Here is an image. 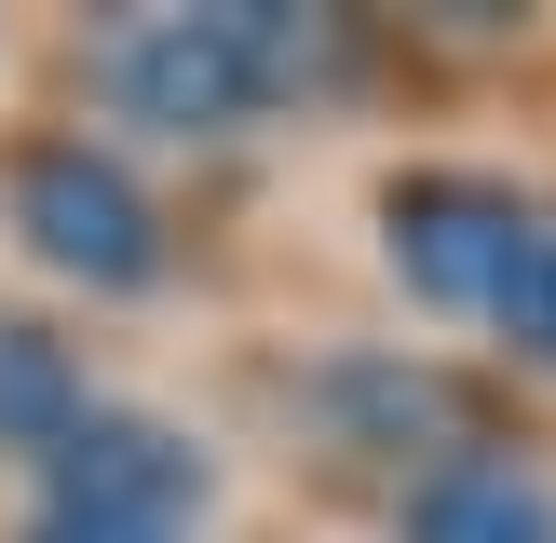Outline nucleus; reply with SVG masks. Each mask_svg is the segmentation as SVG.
<instances>
[{"label":"nucleus","instance_id":"obj_1","mask_svg":"<svg viewBox=\"0 0 556 543\" xmlns=\"http://www.w3.org/2000/svg\"><path fill=\"white\" fill-rule=\"evenodd\" d=\"M353 68L340 14H286V0H204V14H136L109 41V96L163 136H244L271 109L326 96Z\"/></svg>","mask_w":556,"mask_h":543},{"label":"nucleus","instance_id":"obj_2","mask_svg":"<svg viewBox=\"0 0 556 543\" xmlns=\"http://www.w3.org/2000/svg\"><path fill=\"white\" fill-rule=\"evenodd\" d=\"M380 231H394V272L434 299V313H503L516 272L543 258L556 217H530L503 177H394V204H380Z\"/></svg>","mask_w":556,"mask_h":543},{"label":"nucleus","instance_id":"obj_3","mask_svg":"<svg viewBox=\"0 0 556 543\" xmlns=\"http://www.w3.org/2000/svg\"><path fill=\"white\" fill-rule=\"evenodd\" d=\"M14 231H27V258L68 272V286H150L163 272V204L109 150H81V136H54V150L14 163Z\"/></svg>","mask_w":556,"mask_h":543},{"label":"nucleus","instance_id":"obj_4","mask_svg":"<svg viewBox=\"0 0 556 543\" xmlns=\"http://www.w3.org/2000/svg\"><path fill=\"white\" fill-rule=\"evenodd\" d=\"M41 489L68 516H163V530H190V503H204V449L163 434V421H109V407H81V421L41 449Z\"/></svg>","mask_w":556,"mask_h":543},{"label":"nucleus","instance_id":"obj_5","mask_svg":"<svg viewBox=\"0 0 556 543\" xmlns=\"http://www.w3.org/2000/svg\"><path fill=\"white\" fill-rule=\"evenodd\" d=\"M407 543H556V489L530 462H489V449H448L407 476Z\"/></svg>","mask_w":556,"mask_h":543},{"label":"nucleus","instance_id":"obj_6","mask_svg":"<svg viewBox=\"0 0 556 543\" xmlns=\"http://www.w3.org/2000/svg\"><path fill=\"white\" fill-rule=\"evenodd\" d=\"M81 407H96V394H81L68 340H41V326H14V313H0V449H27V462H41L54 434L81 421Z\"/></svg>","mask_w":556,"mask_h":543},{"label":"nucleus","instance_id":"obj_7","mask_svg":"<svg viewBox=\"0 0 556 543\" xmlns=\"http://www.w3.org/2000/svg\"><path fill=\"white\" fill-rule=\"evenodd\" d=\"M27 543H190V530H163V516H68V503H41V530Z\"/></svg>","mask_w":556,"mask_h":543}]
</instances>
